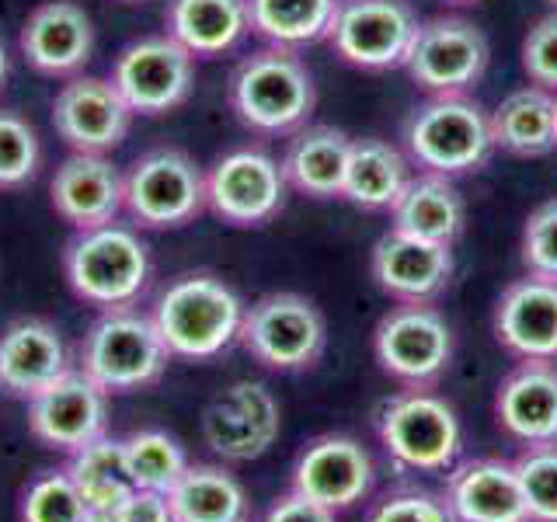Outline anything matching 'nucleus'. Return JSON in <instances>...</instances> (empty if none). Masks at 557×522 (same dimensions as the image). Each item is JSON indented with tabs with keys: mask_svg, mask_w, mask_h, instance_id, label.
Wrapping results in <instances>:
<instances>
[{
	"mask_svg": "<svg viewBox=\"0 0 557 522\" xmlns=\"http://www.w3.org/2000/svg\"><path fill=\"white\" fill-rule=\"evenodd\" d=\"M467 223V202L453 178L443 174L418 171L400 191V199L391 209V226L411 237L435 240V244H457Z\"/></svg>",
	"mask_w": 557,
	"mask_h": 522,
	"instance_id": "nucleus-25",
	"label": "nucleus"
},
{
	"mask_svg": "<svg viewBox=\"0 0 557 522\" xmlns=\"http://www.w3.org/2000/svg\"><path fill=\"white\" fill-rule=\"evenodd\" d=\"M453 248L411 237L405 231H391L373 244L370 272L373 283L394 303H435L453 283Z\"/></svg>",
	"mask_w": 557,
	"mask_h": 522,
	"instance_id": "nucleus-18",
	"label": "nucleus"
},
{
	"mask_svg": "<svg viewBox=\"0 0 557 522\" xmlns=\"http://www.w3.org/2000/svg\"><path fill=\"white\" fill-rule=\"evenodd\" d=\"M25 408L28 432L46 449H57L63 457L109 432V394L91 376H84L77 365L60 380H52L46 390L28 397Z\"/></svg>",
	"mask_w": 557,
	"mask_h": 522,
	"instance_id": "nucleus-16",
	"label": "nucleus"
},
{
	"mask_svg": "<svg viewBox=\"0 0 557 522\" xmlns=\"http://www.w3.org/2000/svg\"><path fill=\"white\" fill-rule=\"evenodd\" d=\"M226 98H231V112L248 133L293 136L313 115L318 84H313L310 66L296 49L261 46L234 66Z\"/></svg>",
	"mask_w": 557,
	"mask_h": 522,
	"instance_id": "nucleus-1",
	"label": "nucleus"
},
{
	"mask_svg": "<svg viewBox=\"0 0 557 522\" xmlns=\"http://www.w3.org/2000/svg\"><path fill=\"white\" fill-rule=\"evenodd\" d=\"M122 449H126V470H129L133 487H144V492L168 495L174 481L188 470V457L182 443L161 428L129 432L126 439H122Z\"/></svg>",
	"mask_w": 557,
	"mask_h": 522,
	"instance_id": "nucleus-33",
	"label": "nucleus"
},
{
	"mask_svg": "<svg viewBox=\"0 0 557 522\" xmlns=\"http://www.w3.org/2000/svg\"><path fill=\"white\" fill-rule=\"evenodd\" d=\"M373 425L387 460L408 474H443L463 452L460 414L435 390L405 387L376 408Z\"/></svg>",
	"mask_w": 557,
	"mask_h": 522,
	"instance_id": "nucleus-6",
	"label": "nucleus"
},
{
	"mask_svg": "<svg viewBox=\"0 0 557 522\" xmlns=\"http://www.w3.org/2000/svg\"><path fill=\"white\" fill-rule=\"evenodd\" d=\"M17 49L32 70L70 80L81 74L95 52V22L74 0H46L25 17Z\"/></svg>",
	"mask_w": 557,
	"mask_h": 522,
	"instance_id": "nucleus-19",
	"label": "nucleus"
},
{
	"mask_svg": "<svg viewBox=\"0 0 557 522\" xmlns=\"http://www.w3.org/2000/svg\"><path fill=\"white\" fill-rule=\"evenodd\" d=\"M8 70H11V57H8L4 39H0V87H4V80H8Z\"/></svg>",
	"mask_w": 557,
	"mask_h": 522,
	"instance_id": "nucleus-42",
	"label": "nucleus"
},
{
	"mask_svg": "<svg viewBox=\"0 0 557 522\" xmlns=\"http://www.w3.org/2000/svg\"><path fill=\"white\" fill-rule=\"evenodd\" d=\"M376 463L359 439L342 432H327L310 439L293 463L289 487L304 498L324 505L331 512L356 509L373 495Z\"/></svg>",
	"mask_w": 557,
	"mask_h": 522,
	"instance_id": "nucleus-15",
	"label": "nucleus"
},
{
	"mask_svg": "<svg viewBox=\"0 0 557 522\" xmlns=\"http://www.w3.org/2000/svg\"><path fill=\"white\" fill-rule=\"evenodd\" d=\"M519 251L530 275L557 283V199L540 202L527 216L522 237H519Z\"/></svg>",
	"mask_w": 557,
	"mask_h": 522,
	"instance_id": "nucleus-37",
	"label": "nucleus"
},
{
	"mask_svg": "<svg viewBox=\"0 0 557 522\" xmlns=\"http://www.w3.org/2000/svg\"><path fill=\"white\" fill-rule=\"evenodd\" d=\"M443 4H453V8H467V4H478V0H443Z\"/></svg>",
	"mask_w": 557,
	"mask_h": 522,
	"instance_id": "nucleus-43",
	"label": "nucleus"
},
{
	"mask_svg": "<svg viewBox=\"0 0 557 522\" xmlns=\"http://www.w3.org/2000/svg\"><path fill=\"white\" fill-rule=\"evenodd\" d=\"M168 35L191 57H223L251 35L248 0H168Z\"/></svg>",
	"mask_w": 557,
	"mask_h": 522,
	"instance_id": "nucleus-26",
	"label": "nucleus"
},
{
	"mask_svg": "<svg viewBox=\"0 0 557 522\" xmlns=\"http://www.w3.org/2000/svg\"><path fill=\"white\" fill-rule=\"evenodd\" d=\"M237 341L272 373H307L324 359L327 321L304 293H265L244 307Z\"/></svg>",
	"mask_w": 557,
	"mask_h": 522,
	"instance_id": "nucleus-7",
	"label": "nucleus"
},
{
	"mask_svg": "<svg viewBox=\"0 0 557 522\" xmlns=\"http://www.w3.org/2000/svg\"><path fill=\"white\" fill-rule=\"evenodd\" d=\"M101 522H174V519H171L168 495L133 487V492L122 498Z\"/></svg>",
	"mask_w": 557,
	"mask_h": 522,
	"instance_id": "nucleus-40",
	"label": "nucleus"
},
{
	"mask_svg": "<svg viewBox=\"0 0 557 522\" xmlns=\"http://www.w3.org/2000/svg\"><path fill=\"white\" fill-rule=\"evenodd\" d=\"M495 150L516 157H544L557 147V95L527 84L498 101L492 112Z\"/></svg>",
	"mask_w": 557,
	"mask_h": 522,
	"instance_id": "nucleus-29",
	"label": "nucleus"
},
{
	"mask_svg": "<svg viewBox=\"0 0 557 522\" xmlns=\"http://www.w3.org/2000/svg\"><path fill=\"white\" fill-rule=\"evenodd\" d=\"M133 112L112 80L70 77L52 98V129L74 153H109L129 133Z\"/></svg>",
	"mask_w": 557,
	"mask_h": 522,
	"instance_id": "nucleus-17",
	"label": "nucleus"
},
{
	"mask_svg": "<svg viewBox=\"0 0 557 522\" xmlns=\"http://www.w3.org/2000/svg\"><path fill=\"white\" fill-rule=\"evenodd\" d=\"M122 4H147V0H122Z\"/></svg>",
	"mask_w": 557,
	"mask_h": 522,
	"instance_id": "nucleus-44",
	"label": "nucleus"
},
{
	"mask_svg": "<svg viewBox=\"0 0 557 522\" xmlns=\"http://www.w3.org/2000/svg\"><path fill=\"white\" fill-rule=\"evenodd\" d=\"M512 467L530 522H557V443L522 446Z\"/></svg>",
	"mask_w": 557,
	"mask_h": 522,
	"instance_id": "nucleus-36",
	"label": "nucleus"
},
{
	"mask_svg": "<svg viewBox=\"0 0 557 522\" xmlns=\"http://www.w3.org/2000/svg\"><path fill=\"white\" fill-rule=\"evenodd\" d=\"M126 213L144 231H174L206 209V171L178 147H157L136 157L122 174Z\"/></svg>",
	"mask_w": 557,
	"mask_h": 522,
	"instance_id": "nucleus-9",
	"label": "nucleus"
},
{
	"mask_svg": "<svg viewBox=\"0 0 557 522\" xmlns=\"http://www.w3.org/2000/svg\"><path fill=\"white\" fill-rule=\"evenodd\" d=\"M109 80L133 115H168L182 109L196 87V57L168 32L144 35L119 52Z\"/></svg>",
	"mask_w": 557,
	"mask_h": 522,
	"instance_id": "nucleus-12",
	"label": "nucleus"
},
{
	"mask_svg": "<svg viewBox=\"0 0 557 522\" xmlns=\"http://www.w3.org/2000/svg\"><path fill=\"white\" fill-rule=\"evenodd\" d=\"M495 338L516 359L557 362V283L540 275H522L495 300Z\"/></svg>",
	"mask_w": 557,
	"mask_h": 522,
	"instance_id": "nucleus-21",
	"label": "nucleus"
},
{
	"mask_svg": "<svg viewBox=\"0 0 557 522\" xmlns=\"http://www.w3.org/2000/svg\"><path fill=\"white\" fill-rule=\"evenodd\" d=\"M457 335L435 303H397L373 327V359L400 387L432 390L449 373Z\"/></svg>",
	"mask_w": 557,
	"mask_h": 522,
	"instance_id": "nucleus-8",
	"label": "nucleus"
},
{
	"mask_svg": "<svg viewBox=\"0 0 557 522\" xmlns=\"http://www.w3.org/2000/svg\"><path fill=\"white\" fill-rule=\"evenodd\" d=\"M42 164L39 133L25 115L0 109V191H17L35 182Z\"/></svg>",
	"mask_w": 557,
	"mask_h": 522,
	"instance_id": "nucleus-35",
	"label": "nucleus"
},
{
	"mask_svg": "<svg viewBox=\"0 0 557 522\" xmlns=\"http://www.w3.org/2000/svg\"><path fill=\"white\" fill-rule=\"evenodd\" d=\"M348 150H352V136L335 126H307L296 129L286 157L283 174L293 191L310 199H342Z\"/></svg>",
	"mask_w": 557,
	"mask_h": 522,
	"instance_id": "nucleus-27",
	"label": "nucleus"
},
{
	"mask_svg": "<svg viewBox=\"0 0 557 522\" xmlns=\"http://www.w3.org/2000/svg\"><path fill=\"white\" fill-rule=\"evenodd\" d=\"M440 495L453 522H530L512 460H457Z\"/></svg>",
	"mask_w": 557,
	"mask_h": 522,
	"instance_id": "nucleus-20",
	"label": "nucleus"
},
{
	"mask_svg": "<svg viewBox=\"0 0 557 522\" xmlns=\"http://www.w3.org/2000/svg\"><path fill=\"white\" fill-rule=\"evenodd\" d=\"M342 0H248L251 32L265 46L296 49L327 42Z\"/></svg>",
	"mask_w": 557,
	"mask_h": 522,
	"instance_id": "nucleus-31",
	"label": "nucleus"
},
{
	"mask_svg": "<svg viewBox=\"0 0 557 522\" xmlns=\"http://www.w3.org/2000/svg\"><path fill=\"white\" fill-rule=\"evenodd\" d=\"M495 422L519 446L557 443V362L519 359L495 387Z\"/></svg>",
	"mask_w": 557,
	"mask_h": 522,
	"instance_id": "nucleus-23",
	"label": "nucleus"
},
{
	"mask_svg": "<svg viewBox=\"0 0 557 522\" xmlns=\"http://www.w3.org/2000/svg\"><path fill=\"white\" fill-rule=\"evenodd\" d=\"M422 25L408 0H342L327 42L335 57L356 70H394L405 57Z\"/></svg>",
	"mask_w": 557,
	"mask_h": 522,
	"instance_id": "nucleus-13",
	"label": "nucleus"
},
{
	"mask_svg": "<svg viewBox=\"0 0 557 522\" xmlns=\"http://www.w3.org/2000/svg\"><path fill=\"white\" fill-rule=\"evenodd\" d=\"M405 153L418 171L463 178L481 171L495 153L492 112L470 95H429L405 119Z\"/></svg>",
	"mask_w": 557,
	"mask_h": 522,
	"instance_id": "nucleus-3",
	"label": "nucleus"
},
{
	"mask_svg": "<svg viewBox=\"0 0 557 522\" xmlns=\"http://www.w3.org/2000/svg\"><path fill=\"white\" fill-rule=\"evenodd\" d=\"M240 293L213 272H185L157 296L150 318L171 359H216L240 335Z\"/></svg>",
	"mask_w": 557,
	"mask_h": 522,
	"instance_id": "nucleus-2",
	"label": "nucleus"
},
{
	"mask_svg": "<svg viewBox=\"0 0 557 522\" xmlns=\"http://www.w3.org/2000/svg\"><path fill=\"white\" fill-rule=\"evenodd\" d=\"M168 362L171 352L153 318L133 307L101 310L77 348V370L91 376L109 397L153 387Z\"/></svg>",
	"mask_w": 557,
	"mask_h": 522,
	"instance_id": "nucleus-5",
	"label": "nucleus"
},
{
	"mask_svg": "<svg viewBox=\"0 0 557 522\" xmlns=\"http://www.w3.org/2000/svg\"><path fill=\"white\" fill-rule=\"evenodd\" d=\"M49 199L57 216L74 231L115 223L126 209L122 171L104 153H70L49 182Z\"/></svg>",
	"mask_w": 557,
	"mask_h": 522,
	"instance_id": "nucleus-22",
	"label": "nucleus"
},
{
	"mask_svg": "<svg viewBox=\"0 0 557 522\" xmlns=\"http://www.w3.org/2000/svg\"><path fill=\"white\" fill-rule=\"evenodd\" d=\"M492 42L463 14H435L418 25L405 70L425 95H470L487 74Z\"/></svg>",
	"mask_w": 557,
	"mask_h": 522,
	"instance_id": "nucleus-10",
	"label": "nucleus"
},
{
	"mask_svg": "<svg viewBox=\"0 0 557 522\" xmlns=\"http://www.w3.org/2000/svg\"><path fill=\"white\" fill-rule=\"evenodd\" d=\"M174 522H248V492L226 467L188 463L168 492Z\"/></svg>",
	"mask_w": 557,
	"mask_h": 522,
	"instance_id": "nucleus-30",
	"label": "nucleus"
},
{
	"mask_svg": "<svg viewBox=\"0 0 557 522\" xmlns=\"http://www.w3.org/2000/svg\"><path fill=\"white\" fill-rule=\"evenodd\" d=\"M411 182V161L394 144L380 136H352L348 150L342 199L366 209V213H391L400 191Z\"/></svg>",
	"mask_w": 557,
	"mask_h": 522,
	"instance_id": "nucleus-28",
	"label": "nucleus"
},
{
	"mask_svg": "<svg viewBox=\"0 0 557 522\" xmlns=\"http://www.w3.org/2000/svg\"><path fill=\"white\" fill-rule=\"evenodd\" d=\"M150 248L133 226L104 223L77 231L63 248V275L77 300L98 310L133 307L150 286Z\"/></svg>",
	"mask_w": 557,
	"mask_h": 522,
	"instance_id": "nucleus-4",
	"label": "nucleus"
},
{
	"mask_svg": "<svg viewBox=\"0 0 557 522\" xmlns=\"http://www.w3.org/2000/svg\"><path fill=\"white\" fill-rule=\"evenodd\" d=\"M63 467L81 487L95 522H101L133 492V481L126 470V449H122V439H112L109 432L98 435L95 443L81 446L77 452H70Z\"/></svg>",
	"mask_w": 557,
	"mask_h": 522,
	"instance_id": "nucleus-32",
	"label": "nucleus"
},
{
	"mask_svg": "<svg viewBox=\"0 0 557 522\" xmlns=\"http://www.w3.org/2000/svg\"><path fill=\"white\" fill-rule=\"evenodd\" d=\"M17 515H22V522H95L66 467L35 474L25 484L22 501H17Z\"/></svg>",
	"mask_w": 557,
	"mask_h": 522,
	"instance_id": "nucleus-34",
	"label": "nucleus"
},
{
	"mask_svg": "<svg viewBox=\"0 0 557 522\" xmlns=\"http://www.w3.org/2000/svg\"><path fill=\"white\" fill-rule=\"evenodd\" d=\"M289 196V182L283 174V161H275L261 147H237L216 157L206 171V209L248 231V226H265L283 213Z\"/></svg>",
	"mask_w": 557,
	"mask_h": 522,
	"instance_id": "nucleus-11",
	"label": "nucleus"
},
{
	"mask_svg": "<svg viewBox=\"0 0 557 522\" xmlns=\"http://www.w3.org/2000/svg\"><path fill=\"white\" fill-rule=\"evenodd\" d=\"M519 57L530 84L557 95V11L554 8L527 28Z\"/></svg>",
	"mask_w": 557,
	"mask_h": 522,
	"instance_id": "nucleus-39",
	"label": "nucleus"
},
{
	"mask_svg": "<svg viewBox=\"0 0 557 522\" xmlns=\"http://www.w3.org/2000/svg\"><path fill=\"white\" fill-rule=\"evenodd\" d=\"M283 428L275 394L258 380L223 387L202 411V443L223 463H251L275 446Z\"/></svg>",
	"mask_w": 557,
	"mask_h": 522,
	"instance_id": "nucleus-14",
	"label": "nucleus"
},
{
	"mask_svg": "<svg viewBox=\"0 0 557 522\" xmlns=\"http://www.w3.org/2000/svg\"><path fill=\"white\" fill-rule=\"evenodd\" d=\"M335 515L338 512L324 509V505L310 501V498H304L300 492H293V487H289L283 498L272 501V509L265 512V519H261V522H338Z\"/></svg>",
	"mask_w": 557,
	"mask_h": 522,
	"instance_id": "nucleus-41",
	"label": "nucleus"
},
{
	"mask_svg": "<svg viewBox=\"0 0 557 522\" xmlns=\"http://www.w3.org/2000/svg\"><path fill=\"white\" fill-rule=\"evenodd\" d=\"M66 370H74V362L57 324L17 318L0 331V390L8 397L28 400Z\"/></svg>",
	"mask_w": 557,
	"mask_h": 522,
	"instance_id": "nucleus-24",
	"label": "nucleus"
},
{
	"mask_svg": "<svg viewBox=\"0 0 557 522\" xmlns=\"http://www.w3.org/2000/svg\"><path fill=\"white\" fill-rule=\"evenodd\" d=\"M547 4H550V8H554V11H557V0H547Z\"/></svg>",
	"mask_w": 557,
	"mask_h": 522,
	"instance_id": "nucleus-45",
	"label": "nucleus"
},
{
	"mask_svg": "<svg viewBox=\"0 0 557 522\" xmlns=\"http://www.w3.org/2000/svg\"><path fill=\"white\" fill-rule=\"evenodd\" d=\"M366 522H453V519L443 505V495L429 492V487L400 484L383 492L370 505Z\"/></svg>",
	"mask_w": 557,
	"mask_h": 522,
	"instance_id": "nucleus-38",
	"label": "nucleus"
}]
</instances>
